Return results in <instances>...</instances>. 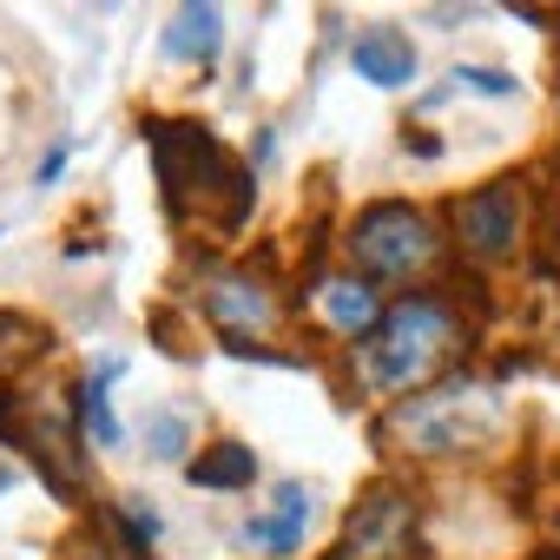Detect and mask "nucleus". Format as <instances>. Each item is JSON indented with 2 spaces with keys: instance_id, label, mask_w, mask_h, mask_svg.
I'll return each mask as SVG.
<instances>
[{
  "instance_id": "4468645a",
  "label": "nucleus",
  "mask_w": 560,
  "mask_h": 560,
  "mask_svg": "<svg viewBox=\"0 0 560 560\" xmlns=\"http://www.w3.org/2000/svg\"><path fill=\"white\" fill-rule=\"evenodd\" d=\"M119 370H126V363H119V357H106V363H100V376L73 389V402H80V422L93 429V442H100V448H113V442H119V422H113V409H106V383H113Z\"/></svg>"
},
{
  "instance_id": "a211bd4d",
  "label": "nucleus",
  "mask_w": 560,
  "mask_h": 560,
  "mask_svg": "<svg viewBox=\"0 0 560 560\" xmlns=\"http://www.w3.org/2000/svg\"><path fill=\"white\" fill-rule=\"evenodd\" d=\"M60 165H67V145H54V152L40 159V172H34V178H40V185H54V178H60Z\"/></svg>"
},
{
  "instance_id": "f3484780",
  "label": "nucleus",
  "mask_w": 560,
  "mask_h": 560,
  "mask_svg": "<svg viewBox=\"0 0 560 560\" xmlns=\"http://www.w3.org/2000/svg\"><path fill=\"white\" fill-rule=\"evenodd\" d=\"M119 521H126V534H132V553H145V547L159 540V514H152L145 501H126V508H119Z\"/></svg>"
},
{
  "instance_id": "f03ea898",
  "label": "nucleus",
  "mask_w": 560,
  "mask_h": 560,
  "mask_svg": "<svg viewBox=\"0 0 560 560\" xmlns=\"http://www.w3.org/2000/svg\"><path fill=\"white\" fill-rule=\"evenodd\" d=\"M396 435L416 448V455H435V462H455V455H475L501 435V396L468 383V376H448L442 389L429 396H409L396 409Z\"/></svg>"
},
{
  "instance_id": "ddd939ff",
  "label": "nucleus",
  "mask_w": 560,
  "mask_h": 560,
  "mask_svg": "<svg viewBox=\"0 0 560 560\" xmlns=\"http://www.w3.org/2000/svg\"><path fill=\"white\" fill-rule=\"evenodd\" d=\"M324 317H330L337 330H376V324H383L370 284H357V277H337V284H324Z\"/></svg>"
},
{
  "instance_id": "9d476101",
  "label": "nucleus",
  "mask_w": 560,
  "mask_h": 560,
  "mask_svg": "<svg viewBox=\"0 0 560 560\" xmlns=\"http://www.w3.org/2000/svg\"><path fill=\"white\" fill-rule=\"evenodd\" d=\"M218 40H224V14L205 8V0H185V8L172 14V27H165V60H198V67H211V60H218Z\"/></svg>"
},
{
  "instance_id": "f8f14e48",
  "label": "nucleus",
  "mask_w": 560,
  "mask_h": 560,
  "mask_svg": "<svg viewBox=\"0 0 560 560\" xmlns=\"http://www.w3.org/2000/svg\"><path fill=\"white\" fill-rule=\"evenodd\" d=\"M250 475H257V455H250L244 442H218V448H205V455L185 468L191 488H244Z\"/></svg>"
},
{
  "instance_id": "20e7f679",
  "label": "nucleus",
  "mask_w": 560,
  "mask_h": 560,
  "mask_svg": "<svg viewBox=\"0 0 560 560\" xmlns=\"http://www.w3.org/2000/svg\"><path fill=\"white\" fill-rule=\"evenodd\" d=\"M350 250L363 264V277H376V284H402V277H422L435 264V224L416 211V205H370L350 231Z\"/></svg>"
},
{
  "instance_id": "f257e3e1",
  "label": "nucleus",
  "mask_w": 560,
  "mask_h": 560,
  "mask_svg": "<svg viewBox=\"0 0 560 560\" xmlns=\"http://www.w3.org/2000/svg\"><path fill=\"white\" fill-rule=\"evenodd\" d=\"M152 159H159V185L165 205L185 218L198 205V218L211 211L218 231H237L250 218V172L224 159V145L198 126V119H145Z\"/></svg>"
},
{
  "instance_id": "9b49d317",
  "label": "nucleus",
  "mask_w": 560,
  "mask_h": 560,
  "mask_svg": "<svg viewBox=\"0 0 560 560\" xmlns=\"http://www.w3.org/2000/svg\"><path fill=\"white\" fill-rule=\"evenodd\" d=\"M40 357H47V330L34 317H21V311H0V383L27 376Z\"/></svg>"
},
{
  "instance_id": "1a4fd4ad",
  "label": "nucleus",
  "mask_w": 560,
  "mask_h": 560,
  "mask_svg": "<svg viewBox=\"0 0 560 560\" xmlns=\"http://www.w3.org/2000/svg\"><path fill=\"white\" fill-rule=\"evenodd\" d=\"M350 67L370 86H409L416 80V47L402 34H389V27H376V34H357L350 40Z\"/></svg>"
},
{
  "instance_id": "7ed1b4c3",
  "label": "nucleus",
  "mask_w": 560,
  "mask_h": 560,
  "mask_svg": "<svg viewBox=\"0 0 560 560\" xmlns=\"http://www.w3.org/2000/svg\"><path fill=\"white\" fill-rule=\"evenodd\" d=\"M462 343V324L448 317L442 298H402L363 343V376L376 389H402V383H422L429 370L448 363V350Z\"/></svg>"
},
{
  "instance_id": "0eeeda50",
  "label": "nucleus",
  "mask_w": 560,
  "mask_h": 560,
  "mask_svg": "<svg viewBox=\"0 0 560 560\" xmlns=\"http://www.w3.org/2000/svg\"><path fill=\"white\" fill-rule=\"evenodd\" d=\"M455 231H462V250L468 257H481V264L508 257L514 250V185H488V191L462 198Z\"/></svg>"
},
{
  "instance_id": "dca6fc26",
  "label": "nucleus",
  "mask_w": 560,
  "mask_h": 560,
  "mask_svg": "<svg viewBox=\"0 0 560 560\" xmlns=\"http://www.w3.org/2000/svg\"><path fill=\"white\" fill-rule=\"evenodd\" d=\"M145 442H152V455H159V462H178V448H185V422H178V409H159Z\"/></svg>"
},
{
  "instance_id": "6ab92c4d",
  "label": "nucleus",
  "mask_w": 560,
  "mask_h": 560,
  "mask_svg": "<svg viewBox=\"0 0 560 560\" xmlns=\"http://www.w3.org/2000/svg\"><path fill=\"white\" fill-rule=\"evenodd\" d=\"M0 488H14V475H8V468H0Z\"/></svg>"
},
{
  "instance_id": "2eb2a0df",
  "label": "nucleus",
  "mask_w": 560,
  "mask_h": 560,
  "mask_svg": "<svg viewBox=\"0 0 560 560\" xmlns=\"http://www.w3.org/2000/svg\"><path fill=\"white\" fill-rule=\"evenodd\" d=\"M442 93H481V100H514V93H521V80H514V73H494V67H455V73L442 80Z\"/></svg>"
},
{
  "instance_id": "423d86ee",
  "label": "nucleus",
  "mask_w": 560,
  "mask_h": 560,
  "mask_svg": "<svg viewBox=\"0 0 560 560\" xmlns=\"http://www.w3.org/2000/svg\"><path fill=\"white\" fill-rule=\"evenodd\" d=\"M205 317L224 330V343L237 350V357H264V363H277L270 350H257L250 337H264L270 324H277V304H270V291L257 284V277H211L205 284Z\"/></svg>"
},
{
  "instance_id": "6e6552de",
  "label": "nucleus",
  "mask_w": 560,
  "mask_h": 560,
  "mask_svg": "<svg viewBox=\"0 0 560 560\" xmlns=\"http://www.w3.org/2000/svg\"><path fill=\"white\" fill-rule=\"evenodd\" d=\"M311 508H317V494H311L304 481H284V488H277V514H270V521H244V547H264V553H291V547H304Z\"/></svg>"
},
{
  "instance_id": "39448f33",
  "label": "nucleus",
  "mask_w": 560,
  "mask_h": 560,
  "mask_svg": "<svg viewBox=\"0 0 560 560\" xmlns=\"http://www.w3.org/2000/svg\"><path fill=\"white\" fill-rule=\"evenodd\" d=\"M416 553V501L396 481H376L350 514V560H409Z\"/></svg>"
}]
</instances>
